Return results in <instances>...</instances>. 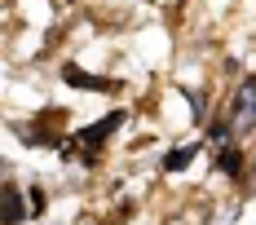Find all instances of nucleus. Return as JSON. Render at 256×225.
Masks as SVG:
<instances>
[{
    "mask_svg": "<svg viewBox=\"0 0 256 225\" xmlns=\"http://www.w3.org/2000/svg\"><path fill=\"white\" fill-rule=\"evenodd\" d=\"M190 154H194V146H181V150H172V154L164 159V168H168V172H181V168L190 164Z\"/></svg>",
    "mask_w": 256,
    "mask_h": 225,
    "instance_id": "obj_5",
    "label": "nucleus"
},
{
    "mask_svg": "<svg viewBox=\"0 0 256 225\" xmlns=\"http://www.w3.org/2000/svg\"><path fill=\"white\" fill-rule=\"evenodd\" d=\"M120 120H124V115L115 110V115H106V124H93V128H84V132H80V146H93V142H106V137H110V132L120 128Z\"/></svg>",
    "mask_w": 256,
    "mask_h": 225,
    "instance_id": "obj_2",
    "label": "nucleus"
},
{
    "mask_svg": "<svg viewBox=\"0 0 256 225\" xmlns=\"http://www.w3.org/2000/svg\"><path fill=\"white\" fill-rule=\"evenodd\" d=\"M230 124H234V132H243V137L256 128V80H243V88L234 93Z\"/></svg>",
    "mask_w": 256,
    "mask_h": 225,
    "instance_id": "obj_1",
    "label": "nucleus"
},
{
    "mask_svg": "<svg viewBox=\"0 0 256 225\" xmlns=\"http://www.w3.org/2000/svg\"><path fill=\"white\" fill-rule=\"evenodd\" d=\"M4 221L22 225V199H18V190H4Z\"/></svg>",
    "mask_w": 256,
    "mask_h": 225,
    "instance_id": "obj_3",
    "label": "nucleus"
},
{
    "mask_svg": "<svg viewBox=\"0 0 256 225\" xmlns=\"http://www.w3.org/2000/svg\"><path fill=\"white\" fill-rule=\"evenodd\" d=\"M221 168H226V172H238V150H234V146H226V150H221Z\"/></svg>",
    "mask_w": 256,
    "mask_h": 225,
    "instance_id": "obj_6",
    "label": "nucleus"
},
{
    "mask_svg": "<svg viewBox=\"0 0 256 225\" xmlns=\"http://www.w3.org/2000/svg\"><path fill=\"white\" fill-rule=\"evenodd\" d=\"M66 80H76L80 88H93V93H98V88H110L106 80H93V75H84V71H80V66H66Z\"/></svg>",
    "mask_w": 256,
    "mask_h": 225,
    "instance_id": "obj_4",
    "label": "nucleus"
}]
</instances>
